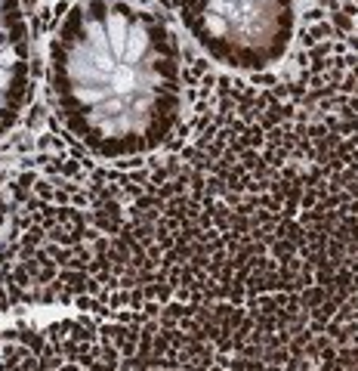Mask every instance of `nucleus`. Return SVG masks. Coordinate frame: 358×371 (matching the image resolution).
<instances>
[{
	"mask_svg": "<svg viewBox=\"0 0 358 371\" xmlns=\"http://www.w3.org/2000/svg\"><path fill=\"white\" fill-rule=\"evenodd\" d=\"M46 78L68 133L108 161L161 148L183 111L176 37L127 0L74 4L53 31Z\"/></svg>",
	"mask_w": 358,
	"mask_h": 371,
	"instance_id": "obj_1",
	"label": "nucleus"
},
{
	"mask_svg": "<svg viewBox=\"0 0 358 371\" xmlns=\"http://www.w3.org/2000/svg\"><path fill=\"white\" fill-rule=\"evenodd\" d=\"M185 31L225 68L262 71L294 41V0H173Z\"/></svg>",
	"mask_w": 358,
	"mask_h": 371,
	"instance_id": "obj_2",
	"label": "nucleus"
},
{
	"mask_svg": "<svg viewBox=\"0 0 358 371\" xmlns=\"http://www.w3.org/2000/svg\"><path fill=\"white\" fill-rule=\"evenodd\" d=\"M31 87L28 25L19 0H0V136L16 124Z\"/></svg>",
	"mask_w": 358,
	"mask_h": 371,
	"instance_id": "obj_3",
	"label": "nucleus"
}]
</instances>
